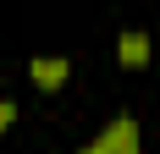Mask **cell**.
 <instances>
[{"instance_id": "obj_4", "label": "cell", "mask_w": 160, "mask_h": 154, "mask_svg": "<svg viewBox=\"0 0 160 154\" xmlns=\"http://www.w3.org/2000/svg\"><path fill=\"white\" fill-rule=\"evenodd\" d=\"M11 127H17V105H11V99H0V132H11Z\"/></svg>"}, {"instance_id": "obj_1", "label": "cell", "mask_w": 160, "mask_h": 154, "mask_svg": "<svg viewBox=\"0 0 160 154\" xmlns=\"http://www.w3.org/2000/svg\"><path fill=\"white\" fill-rule=\"evenodd\" d=\"M78 154H144V143H138V121L122 110V116H116V121L105 127L94 143H83Z\"/></svg>"}, {"instance_id": "obj_2", "label": "cell", "mask_w": 160, "mask_h": 154, "mask_svg": "<svg viewBox=\"0 0 160 154\" xmlns=\"http://www.w3.org/2000/svg\"><path fill=\"white\" fill-rule=\"evenodd\" d=\"M28 72H33V83H39L44 94H61L66 77H72V61H66V55H33Z\"/></svg>"}, {"instance_id": "obj_3", "label": "cell", "mask_w": 160, "mask_h": 154, "mask_svg": "<svg viewBox=\"0 0 160 154\" xmlns=\"http://www.w3.org/2000/svg\"><path fill=\"white\" fill-rule=\"evenodd\" d=\"M116 61L127 66V72H144L149 66V33L144 28H127L122 39H116Z\"/></svg>"}]
</instances>
